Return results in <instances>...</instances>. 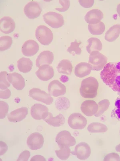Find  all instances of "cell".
<instances>
[{
    "label": "cell",
    "mask_w": 120,
    "mask_h": 161,
    "mask_svg": "<svg viewBox=\"0 0 120 161\" xmlns=\"http://www.w3.org/2000/svg\"><path fill=\"white\" fill-rule=\"evenodd\" d=\"M17 67L20 72L27 73L30 72L33 66V63L31 59L25 58H21L17 62Z\"/></svg>",
    "instance_id": "d4e9b609"
},
{
    "label": "cell",
    "mask_w": 120,
    "mask_h": 161,
    "mask_svg": "<svg viewBox=\"0 0 120 161\" xmlns=\"http://www.w3.org/2000/svg\"><path fill=\"white\" fill-rule=\"evenodd\" d=\"M87 130L91 133H105L107 131L108 128L106 125L102 123L93 122L88 126Z\"/></svg>",
    "instance_id": "83f0119b"
},
{
    "label": "cell",
    "mask_w": 120,
    "mask_h": 161,
    "mask_svg": "<svg viewBox=\"0 0 120 161\" xmlns=\"http://www.w3.org/2000/svg\"><path fill=\"white\" fill-rule=\"evenodd\" d=\"M7 78L8 82L18 91L22 90L25 86L24 78L19 73L14 72L8 74Z\"/></svg>",
    "instance_id": "ac0fdd59"
},
{
    "label": "cell",
    "mask_w": 120,
    "mask_h": 161,
    "mask_svg": "<svg viewBox=\"0 0 120 161\" xmlns=\"http://www.w3.org/2000/svg\"><path fill=\"white\" fill-rule=\"evenodd\" d=\"M117 12L118 15H119V17H120V3L117 6Z\"/></svg>",
    "instance_id": "ee69618b"
},
{
    "label": "cell",
    "mask_w": 120,
    "mask_h": 161,
    "mask_svg": "<svg viewBox=\"0 0 120 161\" xmlns=\"http://www.w3.org/2000/svg\"><path fill=\"white\" fill-rule=\"evenodd\" d=\"M44 120L47 124L54 127H60L65 123V118L63 114H59L53 117L51 113H49L48 116Z\"/></svg>",
    "instance_id": "603a6c76"
},
{
    "label": "cell",
    "mask_w": 120,
    "mask_h": 161,
    "mask_svg": "<svg viewBox=\"0 0 120 161\" xmlns=\"http://www.w3.org/2000/svg\"><path fill=\"white\" fill-rule=\"evenodd\" d=\"M36 38L44 46H48L53 39V34L51 30L47 26L40 25L37 27L35 31Z\"/></svg>",
    "instance_id": "277c9868"
},
{
    "label": "cell",
    "mask_w": 120,
    "mask_h": 161,
    "mask_svg": "<svg viewBox=\"0 0 120 161\" xmlns=\"http://www.w3.org/2000/svg\"><path fill=\"white\" fill-rule=\"evenodd\" d=\"M11 95V91L9 89H7L4 91L1 90L0 91V98L2 99H8Z\"/></svg>",
    "instance_id": "60d3db41"
},
{
    "label": "cell",
    "mask_w": 120,
    "mask_h": 161,
    "mask_svg": "<svg viewBox=\"0 0 120 161\" xmlns=\"http://www.w3.org/2000/svg\"><path fill=\"white\" fill-rule=\"evenodd\" d=\"M54 59L53 52L49 50L44 51L40 53L36 59V66L39 68L42 65L51 64Z\"/></svg>",
    "instance_id": "44dd1931"
},
{
    "label": "cell",
    "mask_w": 120,
    "mask_h": 161,
    "mask_svg": "<svg viewBox=\"0 0 120 161\" xmlns=\"http://www.w3.org/2000/svg\"><path fill=\"white\" fill-rule=\"evenodd\" d=\"M115 106V108L111 112V117H115L120 121V94L116 100Z\"/></svg>",
    "instance_id": "e575fe53"
},
{
    "label": "cell",
    "mask_w": 120,
    "mask_h": 161,
    "mask_svg": "<svg viewBox=\"0 0 120 161\" xmlns=\"http://www.w3.org/2000/svg\"></svg>",
    "instance_id": "bcb514c9"
},
{
    "label": "cell",
    "mask_w": 120,
    "mask_h": 161,
    "mask_svg": "<svg viewBox=\"0 0 120 161\" xmlns=\"http://www.w3.org/2000/svg\"><path fill=\"white\" fill-rule=\"evenodd\" d=\"M107 61V58L98 51H93L90 54L89 63L92 67V70H102Z\"/></svg>",
    "instance_id": "3957f363"
},
{
    "label": "cell",
    "mask_w": 120,
    "mask_h": 161,
    "mask_svg": "<svg viewBox=\"0 0 120 161\" xmlns=\"http://www.w3.org/2000/svg\"><path fill=\"white\" fill-rule=\"evenodd\" d=\"M91 150L90 147L87 143L81 142L76 146L75 150L72 153L76 155L77 158L80 160H85L90 156Z\"/></svg>",
    "instance_id": "8fae6325"
},
{
    "label": "cell",
    "mask_w": 120,
    "mask_h": 161,
    "mask_svg": "<svg viewBox=\"0 0 120 161\" xmlns=\"http://www.w3.org/2000/svg\"><path fill=\"white\" fill-rule=\"evenodd\" d=\"M89 44L86 46V49L88 53L90 54L95 51H100L102 50V44L101 41L96 37H91L87 40Z\"/></svg>",
    "instance_id": "4316f807"
},
{
    "label": "cell",
    "mask_w": 120,
    "mask_h": 161,
    "mask_svg": "<svg viewBox=\"0 0 120 161\" xmlns=\"http://www.w3.org/2000/svg\"><path fill=\"white\" fill-rule=\"evenodd\" d=\"M39 49L38 43L35 41L29 40L27 41L22 47V52L26 56L31 57L35 55Z\"/></svg>",
    "instance_id": "2e32d148"
},
{
    "label": "cell",
    "mask_w": 120,
    "mask_h": 161,
    "mask_svg": "<svg viewBox=\"0 0 120 161\" xmlns=\"http://www.w3.org/2000/svg\"><path fill=\"white\" fill-rule=\"evenodd\" d=\"M92 70V67L90 64L82 62L76 65L75 69V74L78 77L82 78L89 75Z\"/></svg>",
    "instance_id": "7402d4cb"
},
{
    "label": "cell",
    "mask_w": 120,
    "mask_h": 161,
    "mask_svg": "<svg viewBox=\"0 0 120 161\" xmlns=\"http://www.w3.org/2000/svg\"><path fill=\"white\" fill-rule=\"evenodd\" d=\"M86 118L80 113H76L71 114L68 120L69 127L75 130H82L87 124Z\"/></svg>",
    "instance_id": "52a82bcc"
},
{
    "label": "cell",
    "mask_w": 120,
    "mask_h": 161,
    "mask_svg": "<svg viewBox=\"0 0 120 161\" xmlns=\"http://www.w3.org/2000/svg\"><path fill=\"white\" fill-rule=\"evenodd\" d=\"M73 67L71 62L69 59L62 60L57 66L58 72L64 75H70L73 70Z\"/></svg>",
    "instance_id": "484cf974"
},
{
    "label": "cell",
    "mask_w": 120,
    "mask_h": 161,
    "mask_svg": "<svg viewBox=\"0 0 120 161\" xmlns=\"http://www.w3.org/2000/svg\"><path fill=\"white\" fill-rule=\"evenodd\" d=\"M110 104L109 100L105 99L100 101L98 105L99 109L97 112L94 115L95 117H99L102 115L105 111L108 110Z\"/></svg>",
    "instance_id": "4dcf8cb0"
},
{
    "label": "cell",
    "mask_w": 120,
    "mask_h": 161,
    "mask_svg": "<svg viewBox=\"0 0 120 161\" xmlns=\"http://www.w3.org/2000/svg\"><path fill=\"white\" fill-rule=\"evenodd\" d=\"M29 95L35 101L43 102L47 105H50L53 103V97L39 88H34L30 90Z\"/></svg>",
    "instance_id": "ba28073f"
},
{
    "label": "cell",
    "mask_w": 120,
    "mask_h": 161,
    "mask_svg": "<svg viewBox=\"0 0 120 161\" xmlns=\"http://www.w3.org/2000/svg\"><path fill=\"white\" fill-rule=\"evenodd\" d=\"M28 114V108L26 107H22L10 112L7 115V118L11 122H18L24 120Z\"/></svg>",
    "instance_id": "e0dca14e"
},
{
    "label": "cell",
    "mask_w": 120,
    "mask_h": 161,
    "mask_svg": "<svg viewBox=\"0 0 120 161\" xmlns=\"http://www.w3.org/2000/svg\"><path fill=\"white\" fill-rule=\"evenodd\" d=\"M44 143V138L40 133H32L27 139V144L31 150H38L43 147Z\"/></svg>",
    "instance_id": "30bf717a"
},
{
    "label": "cell",
    "mask_w": 120,
    "mask_h": 161,
    "mask_svg": "<svg viewBox=\"0 0 120 161\" xmlns=\"http://www.w3.org/2000/svg\"><path fill=\"white\" fill-rule=\"evenodd\" d=\"M59 3L62 5L60 8H55V9L59 12H63L67 11L70 6V1H59Z\"/></svg>",
    "instance_id": "8d00e7d4"
},
{
    "label": "cell",
    "mask_w": 120,
    "mask_h": 161,
    "mask_svg": "<svg viewBox=\"0 0 120 161\" xmlns=\"http://www.w3.org/2000/svg\"><path fill=\"white\" fill-rule=\"evenodd\" d=\"M9 106L6 102L3 101H0V119H1L5 118L8 114Z\"/></svg>",
    "instance_id": "d590c367"
},
{
    "label": "cell",
    "mask_w": 120,
    "mask_h": 161,
    "mask_svg": "<svg viewBox=\"0 0 120 161\" xmlns=\"http://www.w3.org/2000/svg\"><path fill=\"white\" fill-rule=\"evenodd\" d=\"M99 109L98 104L93 100H86L81 105L82 112L87 117H92L96 114Z\"/></svg>",
    "instance_id": "9a60e30c"
},
{
    "label": "cell",
    "mask_w": 120,
    "mask_h": 161,
    "mask_svg": "<svg viewBox=\"0 0 120 161\" xmlns=\"http://www.w3.org/2000/svg\"><path fill=\"white\" fill-rule=\"evenodd\" d=\"M115 150L116 151L120 153V144L117 145L115 147Z\"/></svg>",
    "instance_id": "f6af8a7d"
},
{
    "label": "cell",
    "mask_w": 120,
    "mask_h": 161,
    "mask_svg": "<svg viewBox=\"0 0 120 161\" xmlns=\"http://www.w3.org/2000/svg\"><path fill=\"white\" fill-rule=\"evenodd\" d=\"M6 71H3L0 73V88L2 90H5L10 86V83L8 80Z\"/></svg>",
    "instance_id": "836d02e7"
},
{
    "label": "cell",
    "mask_w": 120,
    "mask_h": 161,
    "mask_svg": "<svg viewBox=\"0 0 120 161\" xmlns=\"http://www.w3.org/2000/svg\"><path fill=\"white\" fill-rule=\"evenodd\" d=\"M31 161H46V159L44 157L38 155L33 157L31 159Z\"/></svg>",
    "instance_id": "7bdbcfd3"
},
{
    "label": "cell",
    "mask_w": 120,
    "mask_h": 161,
    "mask_svg": "<svg viewBox=\"0 0 120 161\" xmlns=\"http://www.w3.org/2000/svg\"><path fill=\"white\" fill-rule=\"evenodd\" d=\"M36 76L40 80L47 81L52 79L54 76V69L50 65H43L40 66L36 72Z\"/></svg>",
    "instance_id": "5bb4252c"
},
{
    "label": "cell",
    "mask_w": 120,
    "mask_h": 161,
    "mask_svg": "<svg viewBox=\"0 0 120 161\" xmlns=\"http://www.w3.org/2000/svg\"><path fill=\"white\" fill-rule=\"evenodd\" d=\"M79 2L80 5L84 8H89L93 5L95 1H79Z\"/></svg>",
    "instance_id": "ab89813d"
},
{
    "label": "cell",
    "mask_w": 120,
    "mask_h": 161,
    "mask_svg": "<svg viewBox=\"0 0 120 161\" xmlns=\"http://www.w3.org/2000/svg\"><path fill=\"white\" fill-rule=\"evenodd\" d=\"M30 156H31V153H30L29 151L27 150L24 151L22 152L21 154H20L17 161H28L29 159V158Z\"/></svg>",
    "instance_id": "f35d334b"
},
{
    "label": "cell",
    "mask_w": 120,
    "mask_h": 161,
    "mask_svg": "<svg viewBox=\"0 0 120 161\" xmlns=\"http://www.w3.org/2000/svg\"><path fill=\"white\" fill-rule=\"evenodd\" d=\"M55 141L60 149L72 147L74 146L76 143V139L69 131L66 130L60 132L56 136Z\"/></svg>",
    "instance_id": "8992f818"
},
{
    "label": "cell",
    "mask_w": 120,
    "mask_h": 161,
    "mask_svg": "<svg viewBox=\"0 0 120 161\" xmlns=\"http://www.w3.org/2000/svg\"><path fill=\"white\" fill-rule=\"evenodd\" d=\"M56 155L59 159L62 160H66L69 158L71 152L70 148L64 147L59 150L55 151Z\"/></svg>",
    "instance_id": "d6a6232c"
},
{
    "label": "cell",
    "mask_w": 120,
    "mask_h": 161,
    "mask_svg": "<svg viewBox=\"0 0 120 161\" xmlns=\"http://www.w3.org/2000/svg\"><path fill=\"white\" fill-rule=\"evenodd\" d=\"M104 161H120V157L118 153H108L104 157Z\"/></svg>",
    "instance_id": "74e56055"
},
{
    "label": "cell",
    "mask_w": 120,
    "mask_h": 161,
    "mask_svg": "<svg viewBox=\"0 0 120 161\" xmlns=\"http://www.w3.org/2000/svg\"><path fill=\"white\" fill-rule=\"evenodd\" d=\"M31 114L34 119L44 120L49 115V108L43 104H35L31 107Z\"/></svg>",
    "instance_id": "4fadbf2b"
},
{
    "label": "cell",
    "mask_w": 120,
    "mask_h": 161,
    "mask_svg": "<svg viewBox=\"0 0 120 161\" xmlns=\"http://www.w3.org/2000/svg\"><path fill=\"white\" fill-rule=\"evenodd\" d=\"M1 155H3L7 151L8 147L6 144L4 142H1Z\"/></svg>",
    "instance_id": "b9f144b4"
},
{
    "label": "cell",
    "mask_w": 120,
    "mask_h": 161,
    "mask_svg": "<svg viewBox=\"0 0 120 161\" xmlns=\"http://www.w3.org/2000/svg\"><path fill=\"white\" fill-rule=\"evenodd\" d=\"M120 34V25H115L106 32L105 36V40L110 42H112L119 37Z\"/></svg>",
    "instance_id": "cb8c5ba5"
},
{
    "label": "cell",
    "mask_w": 120,
    "mask_h": 161,
    "mask_svg": "<svg viewBox=\"0 0 120 161\" xmlns=\"http://www.w3.org/2000/svg\"><path fill=\"white\" fill-rule=\"evenodd\" d=\"M43 17L45 22L52 28H60L64 24L63 16L58 13L50 11L44 14Z\"/></svg>",
    "instance_id": "5b68a950"
},
{
    "label": "cell",
    "mask_w": 120,
    "mask_h": 161,
    "mask_svg": "<svg viewBox=\"0 0 120 161\" xmlns=\"http://www.w3.org/2000/svg\"><path fill=\"white\" fill-rule=\"evenodd\" d=\"M88 28L91 34L93 35L99 36L102 35L105 31V25L104 23L101 21L97 24H89Z\"/></svg>",
    "instance_id": "f1b7e54d"
},
{
    "label": "cell",
    "mask_w": 120,
    "mask_h": 161,
    "mask_svg": "<svg viewBox=\"0 0 120 161\" xmlns=\"http://www.w3.org/2000/svg\"><path fill=\"white\" fill-rule=\"evenodd\" d=\"M42 8L38 2L31 1L24 7V11L26 16L31 19L39 17L42 12Z\"/></svg>",
    "instance_id": "9c48e42d"
},
{
    "label": "cell",
    "mask_w": 120,
    "mask_h": 161,
    "mask_svg": "<svg viewBox=\"0 0 120 161\" xmlns=\"http://www.w3.org/2000/svg\"><path fill=\"white\" fill-rule=\"evenodd\" d=\"M99 83L96 78L89 77L82 81L80 88V93L85 98H94L97 96Z\"/></svg>",
    "instance_id": "7a4b0ae2"
},
{
    "label": "cell",
    "mask_w": 120,
    "mask_h": 161,
    "mask_svg": "<svg viewBox=\"0 0 120 161\" xmlns=\"http://www.w3.org/2000/svg\"><path fill=\"white\" fill-rule=\"evenodd\" d=\"M13 39L9 36H3L0 38V50L5 51L11 47L13 44Z\"/></svg>",
    "instance_id": "f546056e"
},
{
    "label": "cell",
    "mask_w": 120,
    "mask_h": 161,
    "mask_svg": "<svg viewBox=\"0 0 120 161\" xmlns=\"http://www.w3.org/2000/svg\"><path fill=\"white\" fill-rule=\"evenodd\" d=\"M82 43V42L79 41L78 42L76 40L75 42H72L71 43L70 46L68 48L67 51L70 54H75L76 55H80L82 52V50L80 47V46Z\"/></svg>",
    "instance_id": "1f68e13d"
},
{
    "label": "cell",
    "mask_w": 120,
    "mask_h": 161,
    "mask_svg": "<svg viewBox=\"0 0 120 161\" xmlns=\"http://www.w3.org/2000/svg\"><path fill=\"white\" fill-rule=\"evenodd\" d=\"M103 17V14L101 10L93 9L86 13L85 17V20L87 24L95 25L100 22Z\"/></svg>",
    "instance_id": "d6986e66"
},
{
    "label": "cell",
    "mask_w": 120,
    "mask_h": 161,
    "mask_svg": "<svg viewBox=\"0 0 120 161\" xmlns=\"http://www.w3.org/2000/svg\"><path fill=\"white\" fill-rule=\"evenodd\" d=\"M48 90L51 96L58 97L65 95L66 92L65 86L57 80L51 81L49 84Z\"/></svg>",
    "instance_id": "7c38bea8"
},
{
    "label": "cell",
    "mask_w": 120,
    "mask_h": 161,
    "mask_svg": "<svg viewBox=\"0 0 120 161\" xmlns=\"http://www.w3.org/2000/svg\"><path fill=\"white\" fill-rule=\"evenodd\" d=\"M100 76L104 83L112 91L120 92V61L107 64Z\"/></svg>",
    "instance_id": "6da1fadb"
},
{
    "label": "cell",
    "mask_w": 120,
    "mask_h": 161,
    "mask_svg": "<svg viewBox=\"0 0 120 161\" xmlns=\"http://www.w3.org/2000/svg\"><path fill=\"white\" fill-rule=\"evenodd\" d=\"M15 27V22L11 17H4L0 20V30L1 32L9 34L14 31Z\"/></svg>",
    "instance_id": "ffe728a7"
}]
</instances>
